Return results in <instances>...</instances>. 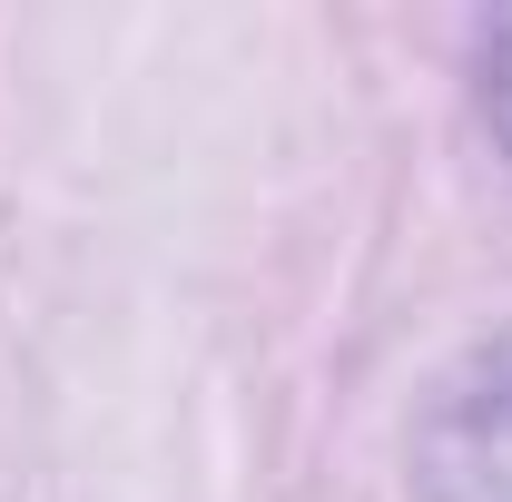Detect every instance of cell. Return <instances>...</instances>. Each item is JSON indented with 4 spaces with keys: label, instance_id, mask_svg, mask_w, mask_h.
Masks as SVG:
<instances>
[{
    "label": "cell",
    "instance_id": "cell-1",
    "mask_svg": "<svg viewBox=\"0 0 512 502\" xmlns=\"http://www.w3.org/2000/svg\"><path fill=\"white\" fill-rule=\"evenodd\" d=\"M414 493L424 502H512V365L493 384H473V394H453L424 424Z\"/></svg>",
    "mask_w": 512,
    "mask_h": 502
},
{
    "label": "cell",
    "instance_id": "cell-2",
    "mask_svg": "<svg viewBox=\"0 0 512 502\" xmlns=\"http://www.w3.org/2000/svg\"><path fill=\"white\" fill-rule=\"evenodd\" d=\"M473 89H483V128L512 148V10H493L473 30Z\"/></svg>",
    "mask_w": 512,
    "mask_h": 502
}]
</instances>
